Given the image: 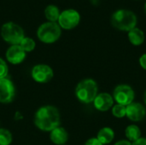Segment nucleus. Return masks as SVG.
Here are the masks:
<instances>
[{"mask_svg":"<svg viewBox=\"0 0 146 145\" xmlns=\"http://www.w3.org/2000/svg\"><path fill=\"white\" fill-rule=\"evenodd\" d=\"M60 114L53 106H44L38 109L34 115L35 126L44 132H51L60 125Z\"/></svg>","mask_w":146,"mask_h":145,"instance_id":"1","label":"nucleus"},{"mask_svg":"<svg viewBox=\"0 0 146 145\" xmlns=\"http://www.w3.org/2000/svg\"><path fill=\"white\" fill-rule=\"evenodd\" d=\"M111 23L115 28L129 32L136 27L137 16L128 9H118L111 16Z\"/></svg>","mask_w":146,"mask_h":145,"instance_id":"2","label":"nucleus"},{"mask_svg":"<svg viewBox=\"0 0 146 145\" xmlns=\"http://www.w3.org/2000/svg\"><path fill=\"white\" fill-rule=\"evenodd\" d=\"M77 98L84 103H90L94 101L98 95V85L95 80L86 79L80 81L75 89Z\"/></svg>","mask_w":146,"mask_h":145,"instance_id":"3","label":"nucleus"},{"mask_svg":"<svg viewBox=\"0 0 146 145\" xmlns=\"http://www.w3.org/2000/svg\"><path fill=\"white\" fill-rule=\"evenodd\" d=\"M61 27L56 22L48 21L42 24L38 31L37 36L40 41L45 44H52L61 37Z\"/></svg>","mask_w":146,"mask_h":145,"instance_id":"4","label":"nucleus"},{"mask_svg":"<svg viewBox=\"0 0 146 145\" xmlns=\"http://www.w3.org/2000/svg\"><path fill=\"white\" fill-rule=\"evenodd\" d=\"M1 36L7 43L15 45L20 44L21 40L24 38L23 29L14 22H6L1 27Z\"/></svg>","mask_w":146,"mask_h":145,"instance_id":"5","label":"nucleus"},{"mask_svg":"<svg viewBox=\"0 0 146 145\" xmlns=\"http://www.w3.org/2000/svg\"><path fill=\"white\" fill-rule=\"evenodd\" d=\"M80 21V15L79 12L75 9H66L60 14L58 18V25L60 27L70 30L77 26Z\"/></svg>","mask_w":146,"mask_h":145,"instance_id":"6","label":"nucleus"},{"mask_svg":"<svg viewBox=\"0 0 146 145\" xmlns=\"http://www.w3.org/2000/svg\"><path fill=\"white\" fill-rule=\"evenodd\" d=\"M113 98L116 101L117 104L127 107L133 103L134 99V91L132 87L127 85H120L115 87Z\"/></svg>","mask_w":146,"mask_h":145,"instance_id":"7","label":"nucleus"},{"mask_svg":"<svg viewBox=\"0 0 146 145\" xmlns=\"http://www.w3.org/2000/svg\"><path fill=\"white\" fill-rule=\"evenodd\" d=\"M32 77L38 83H47L53 77V70L48 65L38 64L33 68Z\"/></svg>","mask_w":146,"mask_h":145,"instance_id":"8","label":"nucleus"},{"mask_svg":"<svg viewBox=\"0 0 146 145\" xmlns=\"http://www.w3.org/2000/svg\"><path fill=\"white\" fill-rule=\"evenodd\" d=\"M15 97V86L8 79H0V103H9Z\"/></svg>","mask_w":146,"mask_h":145,"instance_id":"9","label":"nucleus"},{"mask_svg":"<svg viewBox=\"0 0 146 145\" xmlns=\"http://www.w3.org/2000/svg\"><path fill=\"white\" fill-rule=\"evenodd\" d=\"M146 115L145 108L139 103H132L127 106L126 115L132 121H140Z\"/></svg>","mask_w":146,"mask_h":145,"instance_id":"10","label":"nucleus"},{"mask_svg":"<svg viewBox=\"0 0 146 145\" xmlns=\"http://www.w3.org/2000/svg\"><path fill=\"white\" fill-rule=\"evenodd\" d=\"M26 57V52L19 45H11L6 51V58L12 64L21 63Z\"/></svg>","mask_w":146,"mask_h":145,"instance_id":"11","label":"nucleus"},{"mask_svg":"<svg viewBox=\"0 0 146 145\" xmlns=\"http://www.w3.org/2000/svg\"><path fill=\"white\" fill-rule=\"evenodd\" d=\"M93 103H94L95 108L98 110L105 112L113 107L114 98L109 93H100V94L97 95Z\"/></svg>","mask_w":146,"mask_h":145,"instance_id":"12","label":"nucleus"},{"mask_svg":"<svg viewBox=\"0 0 146 145\" xmlns=\"http://www.w3.org/2000/svg\"><path fill=\"white\" fill-rule=\"evenodd\" d=\"M50 139L55 144L62 145L68 141V134L64 128L58 126L50 132Z\"/></svg>","mask_w":146,"mask_h":145,"instance_id":"13","label":"nucleus"},{"mask_svg":"<svg viewBox=\"0 0 146 145\" xmlns=\"http://www.w3.org/2000/svg\"><path fill=\"white\" fill-rule=\"evenodd\" d=\"M115 138V132L110 127H104L102 128L97 136L98 140L102 144H110Z\"/></svg>","mask_w":146,"mask_h":145,"instance_id":"14","label":"nucleus"},{"mask_svg":"<svg viewBox=\"0 0 146 145\" xmlns=\"http://www.w3.org/2000/svg\"><path fill=\"white\" fill-rule=\"evenodd\" d=\"M128 38L132 44L138 46L144 43L145 33L141 29L134 27L133 29H132L128 32Z\"/></svg>","mask_w":146,"mask_h":145,"instance_id":"15","label":"nucleus"},{"mask_svg":"<svg viewBox=\"0 0 146 145\" xmlns=\"http://www.w3.org/2000/svg\"><path fill=\"white\" fill-rule=\"evenodd\" d=\"M60 10L55 5H48L44 9V15L47 20H49L51 22H56L58 21V18L60 16Z\"/></svg>","mask_w":146,"mask_h":145,"instance_id":"16","label":"nucleus"},{"mask_svg":"<svg viewBox=\"0 0 146 145\" xmlns=\"http://www.w3.org/2000/svg\"><path fill=\"white\" fill-rule=\"evenodd\" d=\"M125 134L129 141L135 142L136 140L140 138L141 132H140V129L139 126H137L135 125H130L126 128Z\"/></svg>","mask_w":146,"mask_h":145,"instance_id":"17","label":"nucleus"},{"mask_svg":"<svg viewBox=\"0 0 146 145\" xmlns=\"http://www.w3.org/2000/svg\"><path fill=\"white\" fill-rule=\"evenodd\" d=\"M25 52H30L33 51L35 48V42L33 38L28 37H24V38L21 40V42L19 44Z\"/></svg>","mask_w":146,"mask_h":145,"instance_id":"18","label":"nucleus"},{"mask_svg":"<svg viewBox=\"0 0 146 145\" xmlns=\"http://www.w3.org/2000/svg\"><path fill=\"white\" fill-rule=\"evenodd\" d=\"M12 142V135L7 129L0 128V145H9Z\"/></svg>","mask_w":146,"mask_h":145,"instance_id":"19","label":"nucleus"},{"mask_svg":"<svg viewBox=\"0 0 146 145\" xmlns=\"http://www.w3.org/2000/svg\"><path fill=\"white\" fill-rule=\"evenodd\" d=\"M126 109L127 107L121 104H115L113 106L112 114L116 118H123L126 115Z\"/></svg>","mask_w":146,"mask_h":145,"instance_id":"20","label":"nucleus"},{"mask_svg":"<svg viewBox=\"0 0 146 145\" xmlns=\"http://www.w3.org/2000/svg\"><path fill=\"white\" fill-rule=\"evenodd\" d=\"M8 74V66L6 62L0 58V79H5Z\"/></svg>","mask_w":146,"mask_h":145,"instance_id":"21","label":"nucleus"},{"mask_svg":"<svg viewBox=\"0 0 146 145\" xmlns=\"http://www.w3.org/2000/svg\"><path fill=\"white\" fill-rule=\"evenodd\" d=\"M85 145H104L102 144L98 140V138H90L89 140L86 141V143L85 144Z\"/></svg>","mask_w":146,"mask_h":145,"instance_id":"22","label":"nucleus"},{"mask_svg":"<svg viewBox=\"0 0 146 145\" xmlns=\"http://www.w3.org/2000/svg\"><path fill=\"white\" fill-rule=\"evenodd\" d=\"M139 64L145 70H146V54L142 55L139 58Z\"/></svg>","mask_w":146,"mask_h":145,"instance_id":"23","label":"nucleus"},{"mask_svg":"<svg viewBox=\"0 0 146 145\" xmlns=\"http://www.w3.org/2000/svg\"><path fill=\"white\" fill-rule=\"evenodd\" d=\"M133 145H146V138H140L138 140H136L135 142H133Z\"/></svg>","mask_w":146,"mask_h":145,"instance_id":"24","label":"nucleus"},{"mask_svg":"<svg viewBox=\"0 0 146 145\" xmlns=\"http://www.w3.org/2000/svg\"><path fill=\"white\" fill-rule=\"evenodd\" d=\"M115 145H133L129 141L127 140H121L119 142H117L116 144H115Z\"/></svg>","mask_w":146,"mask_h":145,"instance_id":"25","label":"nucleus"},{"mask_svg":"<svg viewBox=\"0 0 146 145\" xmlns=\"http://www.w3.org/2000/svg\"><path fill=\"white\" fill-rule=\"evenodd\" d=\"M91 1H92V3L93 4H95V5H97L98 3V0H91Z\"/></svg>","mask_w":146,"mask_h":145,"instance_id":"26","label":"nucleus"},{"mask_svg":"<svg viewBox=\"0 0 146 145\" xmlns=\"http://www.w3.org/2000/svg\"><path fill=\"white\" fill-rule=\"evenodd\" d=\"M144 101H145V103L146 104V91L145 93V96H144Z\"/></svg>","mask_w":146,"mask_h":145,"instance_id":"27","label":"nucleus"},{"mask_svg":"<svg viewBox=\"0 0 146 145\" xmlns=\"http://www.w3.org/2000/svg\"><path fill=\"white\" fill-rule=\"evenodd\" d=\"M145 14H146V3H145Z\"/></svg>","mask_w":146,"mask_h":145,"instance_id":"28","label":"nucleus"}]
</instances>
